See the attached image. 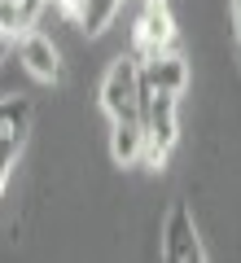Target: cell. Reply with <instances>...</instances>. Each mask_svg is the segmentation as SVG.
I'll use <instances>...</instances> for the list:
<instances>
[{"label":"cell","instance_id":"cell-12","mask_svg":"<svg viewBox=\"0 0 241 263\" xmlns=\"http://www.w3.org/2000/svg\"><path fill=\"white\" fill-rule=\"evenodd\" d=\"M232 13H241V0H232Z\"/></svg>","mask_w":241,"mask_h":263},{"label":"cell","instance_id":"cell-8","mask_svg":"<svg viewBox=\"0 0 241 263\" xmlns=\"http://www.w3.org/2000/svg\"><path fill=\"white\" fill-rule=\"evenodd\" d=\"M40 0H0V35H22V31H31L35 27V18H40Z\"/></svg>","mask_w":241,"mask_h":263},{"label":"cell","instance_id":"cell-7","mask_svg":"<svg viewBox=\"0 0 241 263\" xmlns=\"http://www.w3.org/2000/svg\"><path fill=\"white\" fill-rule=\"evenodd\" d=\"M140 149H145L140 114H123V119H114V127H110V158L119 162V167H132V162H140Z\"/></svg>","mask_w":241,"mask_h":263},{"label":"cell","instance_id":"cell-13","mask_svg":"<svg viewBox=\"0 0 241 263\" xmlns=\"http://www.w3.org/2000/svg\"><path fill=\"white\" fill-rule=\"evenodd\" d=\"M40 5H44V0H40Z\"/></svg>","mask_w":241,"mask_h":263},{"label":"cell","instance_id":"cell-2","mask_svg":"<svg viewBox=\"0 0 241 263\" xmlns=\"http://www.w3.org/2000/svg\"><path fill=\"white\" fill-rule=\"evenodd\" d=\"M101 110L110 119L140 114V57H119L101 79Z\"/></svg>","mask_w":241,"mask_h":263},{"label":"cell","instance_id":"cell-6","mask_svg":"<svg viewBox=\"0 0 241 263\" xmlns=\"http://www.w3.org/2000/svg\"><path fill=\"white\" fill-rule=\"evenodd\" d=\"M189 84V62L176 53H149L140 57V97L145 92H184Z\"/></svg>","mask_w":241,"mask_h":263},{"label":"cell","instance_id":"cell-11","mask_svg":"<svg viewBox=\"0 0 241 263\" xmlns=\"http://www.w3.org/2000/svg\"><path fill=\"white\" fill-rule=\"evenodd\" d=\"M232 22H237V44H241V13H232Z\"/></svg>","mask_w":241,"mask_h":263},{"label":"cell","instance_id":"cell-5","mask_svg":"<svg viewBox=\"0 0 241 263\" xmlns=\"http://www.w3.org/2000/svg\"><path fill=\"white\" fill-rule=\"evenodd\" d=\"M13 53H18V62L27 66L35 79H44V84H53V79H62V57H57V44L44 35V31H22V35H13Z\"/></svg>","mask_w":241,"mask_h":263},{"label":"cell","instance_id":"cell-4","mask_svg":"<svg viewBox=\"0 0 241 263\" xmlns=\"http://www.w3.org/2000/svg\"><path fill=\"white\" fill-rule=\"evenodd\" d=\"M171 44H176V18H171V5H167V0H140V13H136V48H140V57L167 53Z\"/></svg>","mask_w":241,"mask_h":263},{"label":"cell","instance_id":"cell-9","mask_svg":"<svg viewBox=\"0 0 241 263\" xmlns=\"http://www.w3.org/2000/svg\"><path fill=\"white\" fill-rule=\"evenodd\" d=\"M31 101L27 97H0V141H27Z\"/></svg>","mask_w":241,"mask_h":263},{"label":"cell","instance_id":"cell-10","mask_svg":"<svg viewBox=\"0 0 241 263\" xmlns=\"http://www.w3.org/2000/svg\"><path fill=\"white\" fill-rule=\"evenodd\" d=\"M123 9V0H79V13H75V27L88 31V35H101L114 22V13Z\"/></svg>","mask_w":241,"mask_h":263},{"label":"cell","instance_id":"cell-1","mask_svg":"<svg viewBox=\"0 0 241 263\" xmlns=\"http://www.w3.org/2000/svg\"><path fill=\"white\" fill-rule=\"evenodd\" d=\"M140 132H145V149H140V162L145 167H162V158L171 154L180 136V101L176 92H145L140 97Z\"/></svg>","mask_w":241,"mask_h":263},{"label":"cell","instance_id":"cell-3","mask_svg":"<svg viewBox=\"0 0 241 263\" xmlns=\"http://www.w3.org/2000/svg\"><path fill=\"white\" fill-rule=\"evenodd\" d=\"M162 259L167 263H202L206 259L189 202H171L167 219H162Z\"/></svg>","mask_w":241,"mask_h":263}]
</instances>
